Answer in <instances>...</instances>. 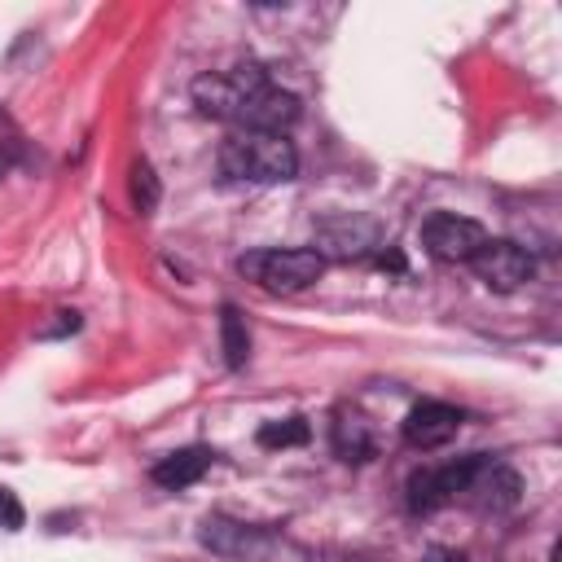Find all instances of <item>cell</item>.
Here are the masks:
<instances>
[{
  "mask_svg": "<svg viewBox=\"0 0 562 562\" xmlns=\"http://www.w3.org/2000/svg\"><path fill=\"white\" fill-rule=\"evenodd\" d=\"M220 171L241 184H285L299 176V149L272 132H228L220 145Z\"/></svg>",
  "mask_w": 562,
  "mask_h": 562,
  "instance_id": "6da1fadb",
  "label": "cell"
},
{
  "mask_svg": "<svg viewBox=\"0 0 562 562\" xmlns=\"http://www.w3.org/2000/svg\"><path fill=\"white\" fill-rule=\"evenodd\" d=\"M237 272L250 277L255 285L272 290V294H299L307 285L321 281L325 259L312 246H294V250H250L237 259Z\"/></svg>",
  "mask_w": 562,
  "mask_h": 562,
  "instance_id": "7a4b0ae2",
  "label": "cell"
},
{
  "mask_svg": "<svg viewBox=\"0 0 562 562\" xmlns=\"http://www.w3.org/2000/svg\"><path fill=\"white\" fill-rule=\"evenodd\" d=\"M259 88H268L263 66L241 61V66H233V70H215V75L193 79V101H198V110H202L206 119L237 123L241 105H246V101H250Z\"/></svg>",
  "mask_w": 562,
  "mask_h": 562,
  "instance_id": "3957f363",
  "label": "cell"
},
{
  "mask_svg": "<svg viewBox=\"0 0 562 562\" xmlns=\"http://www.w3.org/2000/svg\"><path fill=\"white\" fill-rule=\"evenodd\" d=\"M487 241V228L470 215H457V211H430L422 220V246L430 259L439 263H470L479 255V246Z\"/></svg>",
  "mask_w": 562,
  "mask_h": 562,
  "instance_id": "277c9868",
  "label": "cell"
},
{
  "mask_svg": "<svg viewBox=\"0 0 562 562\" xmlns=\"http://www.w3.org/2000/svg\"><path fill=\"white\" fill-rule=\"evenodd\" d=\"M470 268H474V277H479L487 290H496V294H514L518 285L531 281L536 259H531L518 241H509V237H487V241L479 246V255L470 259Z\"/></svg>",
  "mask_w": 562,
  "mask_h": 562,
  "instance_id": "5b68a950",
  "label": "cell"
},
{
  "mask_svg": "<svg viewBox=\"0 0 562 562\" xmlns=\"http://www.w3.org/2000/svg\"><path fill=\"white\" fill-rule=\"evenodd\" d=\"M518 496H522V479H518L505 461H496V457H487V452H483L474 479H470L465 492H461V501H470V505L483 509V514H505V509L518 505Z\"/></svg>",
  "mask_w": 562,
  "mask_h": 562,
  "instance_id": "8992f818",
  "label": "cell"
},
{
  "mask_svg": "<svg viewBox=\"0 0 562 562\" xmlns=\"http://www.w3.org/2000/svg\"><path fill=\"white\" fill-rule=\"evenodd\" d=\"M299 114H303V105H299V97L294 92H285V88H277V83H268V88H259L246 105H241V114H237V132H272V136H285L294 123H299Z\"/></svg>",
  "mask_w": 562,
  "mask_h": 562,
  "instance_id": "52a82bcc",
  "label": "cell"
},
{
  "mask_svg": "<svg viewBox=\"0 0 562 562\" xmlns=\"http://www.w3.org/2000/svg\"><path fill=\"white\" fill-rule=\"evenodd\" d=\"M457 430H461V408H452L443 400H422L404 417V443L417 452H435V448L452 443Z\"/></svg>",
  "mask_w": 562,
  "mask_h": 562,
  "instance_id": "ba28073f",
  "label": "cell"
},
{
  "mask_svg": "<svg viewBox=\"0 0 562 562\" xmlns=\"http://www.w3.org/2000/svg\"><path fill=\"white\" fill-rule=\"evenodd\" d=\"M316 241L321 246H312V250L321 259L325 255H334V259H360V255H369L378 246V224L373 220H360V215H338V220H325L316 228Z\"/></svg>",
  "mask_w": 562,
  "mask_h": 562,
  "instance_id": "9c48e42d",
  "label": "cell"
},
{
  "mask_svg": "<svg viewBox=\"0 0 562 562\" xmlns=\"http://www.w3.org/2000/svg\"><path fill=\"white\" fill-rule=\"evenodd\" d=\"M211 465H215V452H211V448H202V443H193V448L167 452V457L149 470V479H154L162 492H184V487H193Z\"/></svg>",
  "mask_w": 562,
  "mask_h": 562,
  "instance_id": "30bf717a",
  "label": "cell"
},
{
  "mask_svg": "<svg viewBox=\"0 0 562 562\" xmlns=\"http://www.w3.org/2000/svg\"><path fill=\"white\" fill-rule=\"evenodd\" d=\"M198 540H202L211 553H220V558H246L250 544H255V527L233 522V518H224V514H211V518H202Z\"/></svg>",
  "mask_w": 562,
  "mask_h": 562,
  "instance_id": "8fae6325",
  "label": "cell"
},
{
  "mask_svg": "<svg viewBox=\"0 0 562 562\" xmlns=\"http://www.w3.org/2000/svg\"><path fill=\"white\" fill-rule=\"evenodd\" d=\"M329 439H334V452L342 461H369L373 457V430L360 413L351 408H338L334 413V426H329Z\"/></svg>",
  "mask_w": 562,
  "mask_h": 562,
  "instance_id": "7c38bea8",
  "label": "cell"
},
{
  "mask_svg": "<svg viewBox=\"0 0 562 562\" xmlns=\"http://www.w3.org/2000/svg\"><path fill=\"white\" fill-rule=\"evenodd\" d=\"M220 342H224L228 369H241L250 360V329H246V321L233 303H224V312H220Z\"/></svg>",
  "mask_w": 562,
  "mask_h": 562,
  "instance_id": "4fadbf2b",
  "label": "cell"
},
{
  "mask_svg": "<svg viewBox=\"0 0 562 562\" xmlns=\"http://www.w3.org/2000/svg\"><path fill=\"white\" fill-rule=\"evenodd\" d=\"M132 202H136V211L140 215H154L158 211V198H162V184H158V176H154V167L145 162V158H136L132 162Z\"/></svg>",
  "mask_w": 562,
  "mask_h": 562,
  "instance_id": "5bb4252c",
  "label": "cell"
},
{
  "mask_svg": "<svg viewBox=\"0 0 562 562\" xmlns=\"http://www.w3.org/2000/svg\"><path fill=\"white\" fill-rule=\"evenodd\" d=\"M307 422L303 417H285V422H263L259 426V448H294L307 443Z\"/></svg>",
  "mask_w": 562,
  "mask_h": 562,
  "instance_id": "9a60e30c",
  "label": "cell"
},
{
  "mask_svg": "<svg viewBox=\"0 0 562 562\" xmlns=\"http://www.w3.org/2000/svg\"><path fill=\"white\" fill-rule=\"evenodd\" d=\"M22 522H26V514H22L18 496H13L9 487H0V527H4V531H18Z\"/></svg>",
  "mask_w": 562,
  "mask_h": 562,
  "instance_id": "2e32d148",
  "label": "cell"
}]
</instances>
